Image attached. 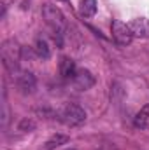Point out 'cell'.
I'll use <instances>...</instances> for the list:
<instances>
[{"mask_svg": "<svg viewBox=\"0 0 149 150\" xmlns=\"http://www.w3.org/2000/svg\"><path fill=\"white\" fill-rule=\"evenodd\" d=\"M21 47L14 40H4L2 42V59L9 72L14 75L19 74V59H21Z\"/></svg>", "mask_w": 149, "mask_h": 150, "instance_id": "cell-1", "label": "cell"}, {"mask_svg": "<svg viewBox=\"0 0 149 150\" xmlns=\"http://www.w3.org/2000/svg\"><path fill=\"white\" fill-rule=\"evenodd\" d=\"M60 120L65 124V126H70V127H75V126H81L84 124L86 120V112L81 105L77 103H67L62 110H60Z\"/></svg>", "mask_w": 149, "mask_h": 150, "instance_id": "cell-2", "label": "cell"}, {"mask_svg": "<svg viewBox=\"0 0 149 150\" xmlns=\"http://www.w3.org/2000/svg\"><path fill=\"white\" fill-rule=\"evenodd\" d=\"M42 16H44V19H46V23L53 28L54 33H63V32H65L67 21H65L63 12H62L56 5L44 4V7H42Z\"/></svg>", "mask_w": 149, "mask_h": 150, "instance_id": "cell-3", "label": "cell"}, {"mask_svg": "<svg viewBox=\"0 0 149 150\" xmlns=\"http://www.w3.org/2000/svg\"><path fill=\"white\" fill-rule=\"evenodd\" d=\"M111 32H112L114 42H116L117 45H121V47L130 45L132 40H133V33H132V30H130V25H126V23H123V21H119V19H114V21H112Z\"/></svg>", "mask_w": 149, "mask_h": 150, "instance_id": "cell-4", "label": "cell"}, {"mask_svg": "<svg viewBox=\"0 0 149 150\" xmlns=\"http://www.w3.org/2000/svg\"><path fill=\"white\" fill-rule=\"evenodd\" d=\"M16 86L21 94H32L37 87V79L32 72H19L16 75Z\"/></svg>", "mask_w": 149, "mask_h": 150, "instance_id": "cell-5", "label": "cell"}, {"mask_svg": "<svg viewBox=\"0 0 149 150\" xmlns=\"http://www.w3.org/2000/svg\"><path fill=\"white\" fill-rule=\"evenodd\" d=\"M72 82H74V87L77 91H88L95 86V75L86 68H77Z\"/></svg>", "mask_w": 149, "mask_h": 150, "instance_id": "cell-6", "label": "cell"}, {"mask_svg": "<svg viewBox=\"0 0 149 150\" xmlns=\"http://www.w3.org/2000/svg\"><path fill=\"white\" fill-rule=\"evenodd\" d=\"M128 25H130V30H132L133 37L149 38V19L148 18H137V19H132Z\"/></svg>", "mask_w": 149, "mask_h": 150, "instance_id": "cell-7", "label": "cell"}, {"mask_svg": "<svg viewBox=\"0 0 149 150\" xmlns=\"http://www.w3.org/2000/svg\"><path fill=\"white\" fill-rule=\"evenodd\" d=\"M75 72H77V67H75V61L74 59H70V58H62V61H60V75L63 77V79H74Z\"/></svg>", "mask_w": 149, "mask_h": 150, "instance_id": "cell-8", "label": "cell"}, {"mask_svg": "<svg viewBox=\"0 0 149 150\" xmlns=\"http://www.w3.org/2000/svg\"><path fill=\"white\" fill-rule=\"evenodd\" d=\"M69 142H70V138H69L67 134L56 133V134H53L51 138H47V142L44 143V150H56L58 147H62V145H65V143H69Z\"/></svg>", "mask_w": 149, "mask_h": 150, "instance_id": "cell-9", "label": "cell"}, {"mask_svg": "<svg viewBox=\"0 0 149 150\" xmlns=\"http://www.w3.org/2000/svg\"><path fill=\"white\" fill-rule=\"evenodd\" d=\"M34 51H35V54H37L40 59H49V58H51L49 44H47V40H46V38H42V37H37L35 45H34Z\"/></svg>", "mask_w": 149, "mask_h": 150, "instance_id": "cell-10", "label": "cell"}, {"mask_svg": "<svg viewBox=\"0 0 149 150\" xmlns=\"http://www.w3.org/2000/svg\"><path fill=\"white\" fill-rule=\"evenodd\" d=\"M133 124H135V127H139V129H148L149 127V103L144 105V107L137 112L135 119H133Z\"/></svg>", "mask_w": 149, "mask_h": 150, "instance_id": "cell-11", "label": "cell"}, {"mask_svg": "<svg viewBox=\"0 0 149 150\" xmlns=\"http://www.w3.org/2000/svg\"><path fill=\"white\" fill-rule=\"evenodd\" d=\"M79 14L82 18H93L97 14V0H81Z\"/></svg>", "mask_w": 149, "mask_h": 150, "instance_id": "cell-12", "label": "cell"}, {"mask_svg": "<svg viewBox=\"0 0 149 150\" xmlns=\"http://www.w3.org/2000/svg\"><path fill=\"white\" fill-rule=\"evenodd\" d=\"M35 120H32V119H28V117H25V119H21V122H19V131H25V133H30V131H34L35 129Z\"/></svg>", "mask_w": 149, "mask_h": 150, "instance_id": "cell-13", "label": "cell"}, {"mask_svg": "<svg viewBox=\"0 0 149 150\" xmlns=\"http://www.w3.org/2000/svg\"><path fill=\"white\" fill-rule=\"evenodd\" d=\"M67 150H75V149H67Z\"/></svg>", "mask_w": 149, "mask_h": 150, "instance_id": "cell-14", "label": "cell"}]
</instances>
